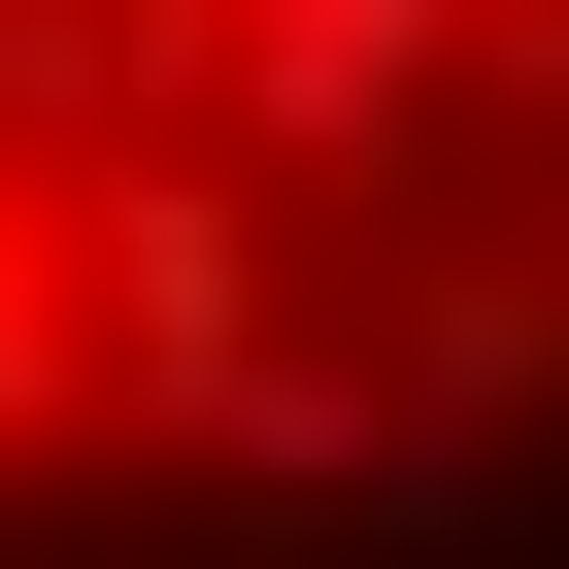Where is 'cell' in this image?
Segmentation results:
<instances>
[{
    "label": "cell",
    "mask_w": 569,
    "mask_h": 569,
    "mask_svg": "<svg viewBox=\"0 0 569 569\" xmlns=\"http://www.w3.org/2000/svg\"><path fill=\"white\" fill-rule=\"evenodd\" d=\"M569 402V0H0V502L436 469Z\"/></svg>",
    "instance_id": "obj_1"
}]
</instances>
